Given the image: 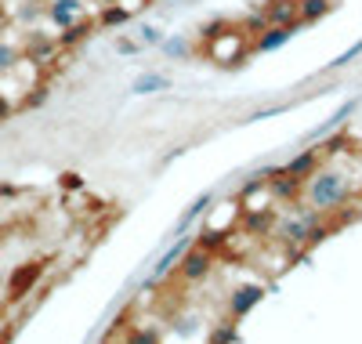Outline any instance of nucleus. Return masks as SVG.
I'll return each mask as SVG.
<instances>
[{"instance_id": "obj_1", "label": "nucleus", "mask_w": 362, "mask_h": 344, "mask_svg": "<svg viewBox=\"0 0 362 344\" xmlns=\"http://www.w3.org/2000/svg\"><path fill=\"white\" fill-rule=\"evenodd\" d=\"M300 185H305V203H308L315 214L337 210V207L351 196L348 178H344V174H337V171H315L312 178H305Z\"/></svg>"}, {"instance_id": "obj_2", "label": "nucleus", "mask_w": 362, "mask_h": 344, "mask_svg": "<svg viewBox=\"0 0 362 344\" xmlns=\"http://www.w3.org/2000/svg\"><path fill=\"white\" fill-rule=\"evenodd\" d=\"M247 29L239 25V29H225V33H218L214 40H206L203 47H206V58L210 62H218V66H239V62L247 58V51H250V44H247Z\"/></svg>"}, {"instance_id": "obj_3", "label": "nucleus", "mask_w": 362, "mask_h": 344, "mask_svg": "<svg viewBox=\"0 0 362 344\" xmlns=\"http://www.w3.org/2000/svg\"><path fill=\"white\" fill-rule=\"evenodd\" d=\"M297 25H300V22H290V25H264L261 33L254 37V51H279L283 44L293 40Z\"/></svg>"}, {"instance_id": "obj_4", "label": "nucleus", "mask_w": 362, "mask_h": 344, "mask_svg": "<svg viewBox=\"0 0 362 344\" xmlns=\"http://www.w3.org/2000/svg\"><path fill=\"white\" fill-rule=\"evenodd\" d=\"M261 297H264V287H261V283H250V287L232 290V297H228V316H232V319L250 316V308L261 304Z\"/></svg>"}, {"instance_id": "obj_5", "label": "nucleus", "mask_w": 362, "mask_h": 344, "mask_svg": "<svg viewBox=\"0 0 362 344\" xmlns=\"http://www.w3.org/2000/svg\"><path fill=\"white\" fill-rule=\"evenodd\" d=\"M47 18L58 25V29H66V25H73L76 18H83V4L80 0H47Z\"/></svg>"}, {"instance_id": "obj_6", "label": "nucleus", "mask_w": 362, "mask_h": 344, "mask_svg": "<svg viewBox=\"0 0 362 344\" xmlns=\"http://www.w3.org/2000/svg\"><path fill=\"white\" fill-rule=\"evenodd\" d=\"M279 171L300 185L305 178H312V174L319 171V149H305V152H300V156H293V160H290L286 167H279Z\"/></svg>"}, {"instance_id": "obj_7", "label": "nucleus", "mask_w": 362, "mask_h": 344, "mask_svg": "<svg viewBox=\"0 0 362 344\" xmlns=\"http://www.w3.org/2000/svg\"><path fill=\"white\" fill-rule=\"evenodd\" d=\"M177 272H181V279H189V283L203 279L210 272V250H185V258L177 261Z\"/></svg>"}, {"instance_id": "obj_8", "label": "nucleus", "mask_w": 362, "mask_h": 344, "mask_svg": "<svg viewBox=\"0 0 362 344\" xmlns=\"http://www.w3.org/2000/svg\"><path fill=\"white\" fill-rule=\"evenodd\" d=\"M40 272H44L40 261H33V265H18L15 275H11V283H8V294H11V297H25L29 287H33L37 279H40Z\"/></svg>"}, {"instance_id": "obj_9", "label": "nucleus", "mask_w": 362, "mask_h": 344, "mask_svg": "<svg viewBox=\"0 0 362 344\" xmlns=\"http://www.w3.org/2000/svg\"><path fill=\"white\" fill-rule=\"evenodd\" d=\"M355 105H358V98H348V102H344V105H341V109H337L334 116H329V120L322 123V127H315V131H308V138H312V142H322V138H329V134H334V131H341V127H344V123L351 120V113H355Z\"/></svg>"}, {"instance_id": "obj_10", "label": "nucleus", "mask_w": 362, "mask_h": 344, "mask_svg": "<svg viewBox=\"0 0 362 344\" xmlns=\"http://www.w3.org/2000/svg\"><path fill=\"white\" fill-rule=\"evenodd\" d=\"M261 15L268 25H290V22H297V0H268Z\"/></svg>"}, {"instance_id": "obj_11", "label": "nucleus", "mask_w": 362, "mask_h": 344, "mask_svg": "<svg viewBox=\"0 0 362 344\" xmlns=\"http://www.w3.org/2000/svg\"><path fill=\"white\" fill-rule=\"evenodd\" d=\"M334 11V0H297V22L308 25V22H319Z\"/></svg>"}, {"instance_id": "obj_12", "label": "nucleus", "mask_w": 362, "mask_h": 344, "mask_svg": "<svg viewBox=\"0 0 362 344\" xmlns=\"http://www.w3.org/2000/svg\"><path fill=\"white\" fill-rule=\"evenodd\" d=\"M90 29H95V22H90V18H87V22H83V18H76L73 25H66L62 33H58V40H54V44H58V47H73V44H80V40H87V37H90Z\"/></svg>"}, {"instance_id": "obj_13", "label": "nucleus", "mask_w": 362, "mask_h": 344, "mask_svg": "<svg viewBox=\"0 0 362 344\" xmlns=\"http://www.w3.org/2000/svg\"><path fill=\"white\" fill-rule=\"evenodd\" d=\"M185 250H189V236H185V239H181L177 246H170V250H167V254L160 258V265H156V272H153V279H163V275H170V272L177 268V261H181V258H185Z\"/></svg>"}, {"instance_id": "obj_14", "label": "nucleus", "mask_w": 362, "mask_h": 344, "mask_svg": "<svg viewBox=\"0 0 362 344\" xmlns=\"http://www.w3.org/2000/svg\"><path fill=\"white\" fill-rule=\"evenodd\" d=\"M167 87H170V80H167L163 73H145V76H138V80L131 84L134 95H156V91H167Z\"/></svg>"}, {"instance_id": "obj_15", "label": "nucleus", "mask_w": 362, "mask_h": 344, "mask_svg": "<svg viewBox=\"0 0 362 344\" xmlns=\"http://www.w3.org/2000/svg\"><path fill=\"white\" fill-rule=\"evenodd\" d=\"M18 62H22V51L8 40H0V76L4 73H15L18 69Z\"/></svg>"}, {"instance_id": "obj_16", "label": "nucleus", "mask_w": 362, "mask_h": 344, "mask_svg": "<svg viewBox=\"0 0 362 344\" xmlns=\"http://www.w3.org/2000/svg\"><path fill=\"white\" fill-rule=\"evenodd\" d=\"M54 47H58L54 40H44V37H29V44H25V55H29V62H44V58H47Z\"/></svg>"}, {"instance_id": "obj_17", "label": "nucleus", "mask_w": 362, "mask_h": 344, "mask_svg": "<svg viewBox=\"0 0 362 344\" xmlns=\"http://www.w3.org/2000/svg\"><path fill=\"white\" fill-rule=\"evenodd\" d=\"M131 18V8H116V4H105L102 15H98V25H124Z\"/></svg>"}, {"instance_id": "obj_18", "label": "nucleus", "mask_w": 362, "mask_h": 344, "mask_svg": "<svg viewBox=\"0 0 362 344\" xmlns=\"http://www.w3.org/2000/svg\"><path fill=\"white\" fill-rule=\"evenodd\" d=\"M210 203H214V196H199V200H196V203H192V207H189L185 214H181V222H177V229H185L189 222H196L199 214H206V210H210Z\"/></svg>"}, {"instance_id": "obj_19", "label": "nucleus", "mask_w": 362, "mask_h": 344, "mask_svg": "<svg viewBox=\"0 0 362 344\" xmlns=\"http://www.w3.org/2000/svg\"><path fill=\"white\" fill-rule=\"evenodd\" d=\"M160 47H163V55H170V58H192V44H189V40H181V37H174V40H160Z\"/></svg>"}, {"instance_id": "obj_20", "label": "nucleus", "mask_w": 362, "mask_h": 344, "mask_svg": "<svg viewBox=\"0 0 362 344\" xmlns=\"http://www.w3.org/2000/svg\"><path fill=\"white\" fill-rule=\"evenodd\" d=\"M160 40H163V33L156 25H138V44L141 47H160Z\"/></svg>"}, {"instance_id": "obj_21", "label": "nucleus", "mask_w": 362, "mask_h": 344, "mask_svg": "<svg viewBox=\"0 0 362 344\" xmlns=\"http://www.w3.org/2000/svg\"><path fill=\"white\" fill-rule=\"evenodd\" d=\"M232 340H235V323H221L214 333H210L206 344H232Z\"/></svg>"}, {"instance_id": "obj_22", "label": "nucleus", "mask_w": 362, "mask_h": 344, "mask_svg": "<svg viewBox=\"0 0 362 344\" xmlns=\"http://www.w3.org/2000/svg\"><path fill=\"white\" fill-rule=\"evenodd\" d=\"M358 55H362V40H358V44H351V47H348L344 55H337V58H334V62H329V66H326V69H344V66H348V62H355Z\"/></svg>"}, {"instance_id": "obj_23", "label": "nucleus", "mask_w": 362, "mask_h": 344, "mask_svg": "<svg viewBox=\"0 0 362 344\" xmlns=\"http://www.w3.org/2000/svg\"><path fill=\"white\" fill-rule=\"evenodd\" d=\"M225 243V232H199V250H214Z\"/></svg>"}, {"instance_id": "obj_24", "label": "nucleus", "mask_w": 362, "mask_h": 344, "mask_svg": "<svg viewBox=\"0 0 362 344\" xmlns=\"http://www.w3.org/2000/svg\"><path fill=\"white\" fill-rule=\"evenodd\" d=\"M127 344H156V330H134Z\"/></svg>"}, {"instance_id": "obj_25", "label": "nucleus", "mask_w": 362, "mask_h": 344, "mask_svg": "<svg viewBox=\"0 0 362 344\" xmlns=\"http://www.w3.org/2000/svg\"><path fill=\"white\" fill-rule=\"evenodd\" d=\"M116 51H119V55H138L141 44H134V40H116Z\"/></svg>"}, {"instance_id": "obj_26", "label": "nucleus", "mask_w": 362, "mask_h": 344, "mask_svg": "<svg viewBox=\"0 0 362 344\" xmlns=\"http://www.w3.org/2000/svg\"><path fill=\"white\" fill-rule=\"evenodd\" d=\"M8 22H11V15H8V8H4V0H0V33L8 29Z\"/></svg>"}, {"instance_id": "obj_27", "label": "nucleus", "mask_w": 362, "mask_h": 344, "mask_svg": "<svg viewBox=\"0 0 362 344\" xmlns=\"http://www.w3.org/2000/svg\"><path fill=\"white\" fill-rule=\"evenodd\" d=\"M8 116H11V102L0 98V120H8Z\"/></svg>"}, {"instance_id": "obj_28", "label": "nucleus", "mask_w": 362, "mask_h": 344, "mask_svg": "<svg viewBox=\"0 0 362 344\" xmlns=\"http://www.w3.org/2000/svg\"><path fill=\"white\" fill-rule=\"evenodd\" d=\"M66 189H80V178L76 174H66Z\"/></svg>"}, {"instance_id": "obj_29", "label": "nucleus", "mask_w": 362, "mask_h": 344, "mask_svg": "<svg viewBox=\"0 0 362 344\" xmlns=\"http://www.w3.org/2000/svg\"><path fill=\"white\" fill-rule=\"evenodd\" d=\"M102 4H116V0H102Z\"/></svg>"}]
</instances>
